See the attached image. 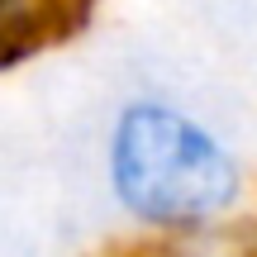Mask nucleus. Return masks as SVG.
Returning a JSON list of instances; mask_svg holds the SVG:
<instances>
[{
	"instance_id": "nucleus-1",
	"label": "nucleus",
	"mask_w": 257,
	"mask_h": 257,
	"mask_svg": "<svg viewBox=\"0 0 257 257\" xmlns=\"http://www.w3.org/2000/svg\"><path fill=\"white\" fill-rule=\"evenodd\" d=\"M110 186L148 229L195 233L238 200V162L229 148L162 100H134L110 134Z\"/></svg>"
},
{
	"instance_id": "nucleus-2",
	"label": "nucleus",
	"mask_w": 257,
	"mask_h": 257,
	"mask_svg": "<svg viewBox=\"0 0 257 257\" xmlns=\"http://www.w3.org/2000/svg\"><path fill=\"white\" fill-rule=\"evenodd\" d=\"M91 10L95 0H0V72L81 34Z\"/></svg>"
}]
</instances>
